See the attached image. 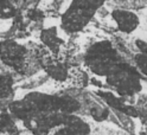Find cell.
Segmentation results:
<instances>
[{"label":"cell","instance_id":"9a60e30c","mask_svg":"<svg viewBox=\"0 0 147 135\" xmlns=\"http://www.w3.org/2000/svg\"><path fill=\"white\" fill-rule=\"evenodd\" d=\"M27 18H29L30 20H40L44 18V14L40 10H37V8H33V10H30L27 12Z\"/></svg>","mask_w":147,"mask_h":135},{"label":"cell","instance_id":"e0dca14e","mask_svg":"<svg viewBox=\"0 0 147 135\" xmlns=\"http://www.w3.org/2000/svg\"><path fill=\"white\" fill-rule=\"evenodd\" d=\"M131 135H135V134H131ZM141 135H146L145 133H141Z\"/></svg>","mask_w":147,"mask_h":135},{"label":"cell","instance_id":"5bb4252c","mask_svg":"<svg viewBox=\"0 0 147 135\" xmlns=\"http://www.w3.org/2000/svg\"><path fill=\"white\" fill-rule=\"evenodd\" d=\"M134 60H135V63H136V66H138V69H139V71H140V73H141L144 76H146V60H147L146 53L139 52L138 55H135Z\"/></svg>","mask_w":147,"mask_h":135},{"label":"cell","instance_id":"4fadbf2b","mask_svg":"<svg viewBox=\"0 0 147 135\" xmlns=\"http://www.w3.org/2000/svg\"><path fill=\"white\" fill-rule=\"evenodd\" d=\"M90 113H91V116H93V119H94L95 121H98V122L105 121V120L108 118V116H109V110L107 109V108L100 107V105H97V107H95V108H91Z\"/></svg>","mask_w":147,"mask_h":135},{"label":"cell","instance_id":"30bf717a","mask_svg":"<svg viewBox=\"0 0 147 135\" xmlns=\"http://www.w3.org/2000/svg\"><path fill=\"white\" fill-rule=\"evenodd\" d=\"M48 75L53 78L55 81H58V82H63L69 77V70L67 68V65L64 63L61 62H55V63H50L45 66Z\"/></svg>","mask_w":147,"mask_h":135},{"label":"cell","instance_id":"8992f818","mask_svg":"<svg viewBox=\"0 0 147 135\" xmlns=\"http://www.w3.org/2000/svg\"><path fill=\"white\" fill-rule=\"evenodd\" d=\"M112 17L117 25V29L123 33H132L140 24L139 17L126 10H114Z\"/></svg>","mask_w":147,"mask_h":135},{"label":"cell","instance_id":"8fae6325","mask_svg":"<svg viewBox=\"0 0 147 135\" xmlns=\"http://www.w3.org/2000/svg\"><path fill=\"white\" fill-rule=\"evenodd\" d=\"M0 132L5 135H18V127L12 119V115L6 113L0 115Z\"/></svg>","mask_w":147,"mask_h":135},{"label":"cell","instance_id":"ba28073f","mask_svg":"<svg viewBox=\"0 0 147 135\" xmlns=\"http://www.w3.org/2000/svg\"><path fill=\"white\" fill-rule=\"evenodd\" d=\"M40 39L43 44L47 46L51 52L57 55L61 50V45L64 44V40L58 36L56 28H50V29H44L40 33Z\"/></svg>","mask_w":147,"mask_h":135},{"label":"cell","instance_id":"277c9868","mask_svg":"<svg viewBox=\"0 0 147 135\" xmlns=\"http://www.w3.org/2000/svg\"><path fill=\"white\" fill-rule=\"evenodd\" d=\"M26 55V48L12 39H6L0 43V59L4 62V64L16 70L24 68Z\"/></svg>","mask_w":147,"mask_h":135},{"label":"cell","instance_id":"3957f363","mask_svg":"<svg viewBox=\"0 0 147 135\" xmlns=\"http://www.w3.org/2000/svg\"><path fill=\"white\" fill-rule=\"evenodd\" d=\"M105 0H72L71 5L62 15V29L67 33H75L86 28L103 5Z\"/></svg>","mask_w":147,"mask_h":135},{"label":"cell","instance_id":"5b68a950","mask_svg":"<svg viewBox=\"0 0 147 135\" xmlns=\"http://www.w3.org/2000/svg\"><path fill=\"white\" fill-rule=\"evenodd\" d=\"M96 94L100 95L101 98H103L108 103V105L112 107L113 109L120 111L127 116H131V118H138L139 116V111L135 109V107L126 103L127 97H121V96L117 97L110 91H96Z\"/></svg>","mask_w":147,"mask_h":135},{"label":"cell","instance_id":"7c38bea8","mask_svg":"<svg viewBox=\"0 0 147 135\" xmlns=\"http://www.w3.org/2000/svg\"><path fill=\"white\" fill-rule=\"evenodd\" d=\"M17 8L10 0H0V19L13 18L17 14Z\"/></svg>","mask_w":147,"mask_h":135},{"label":"cell","instance_id":"7a4b0ae2","mask_svg":"<svg viewBox=\"0 0 147 135\" xmlns=\"http://www.w3.org/2000/svg\"><path fill=\"white\" fill-rule=\"evenodd\" d=\"M84 63L90 71L106 77L108 88H113L121 97H131L141 91L145 76L136 68L126 63L108 40L95 43L86 53Z\"/></svg>","mask_w":147,"mask_h":135},{"label":"cell","instance_id":"9c48e42d","mask_svg":"<svg viewBox=\"0 0 147 135\" xmlns=\"http://www.w3.org/2000/svg\"><path fill=\"white\" fill-rule=\"evenodd\" d=\"M13 79L10 75H0V109H3L6 105L8 107L11 102L7 101L13 96Z\"/></svg>","mask_w":147,"mask_h":135},{"label":"cell","instance_id":"2e32d148","mask_svg":"<svg viewBox=\"0 0 147 135\" xmlns=\"http://www.w3.org/2000/svg\"><path fill=\"white\" fill-rule=\"evenodd\" d=\"M135 44H136V46L139 48V50H140L141 53H146L147 45H146V42H145V40H142V39H138V40L135 42Z\"/></svg>","mask_w":147,"mask_h":135},{"label":"cell","instance_id":"52a82bcc","mask_svg":"<svg viewBox=\"0 0 147 135\" xmlns=\"http://www.w3.org/2000/svg\"><path fill=\"white\" fill-rule=\"evenodd\" d=\"M62 126L63 127L59 128L53 135H89L90 134L89 124L74 114H70L65 123Z\"/></svg>","mask_w":147,"mask_h":135},{"label":"cell","instance_id":"6da1fadb","mask_svg":"<svg viewBox=\"0 0 147 135\" xmlns=\"http://www.w3.org/2000/svg\"><path fill=\"white\" fill-rule=\"evenodd\" d=\"M7 108L33 135H48L52 128L65 123L69 115L80 109V103L68 95L31 93L23 100L11 102Z\"/></svg>","mask_w":147,"mask_h":135}]
</instances>
